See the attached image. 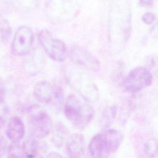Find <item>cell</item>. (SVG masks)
Returning a JSON list of instances; mask_svg holds the SVG:
<instances>
[{"label":"cell","instance_id":"6da1fadb","mask_svg":"<svg viewBox=\"0 0 158 158\" xmlns=\"http://www.w3.org/2000/svg\"><path fill=\"white\" fill-rule=\"evenodd\" d=\"M131 30V13L128 3L118 2L110 12L109 40L114 52L121 51L128 41Z\"/></svg>","mask_w":158,"mask_h":158},{"label":"cell","instance_id":"7a4b0ae2","mask_svg":"<svg viewBox=\"0 0 158 158\" xmlns=\"http://www.w3.org/2000/svg\"><path fill=\"white\" fill-rule=\"evenodd\" d=\"M64 113L75 128L83 129L91 122L94 115V110L89 102L82 98L72 94L66 100Z\"/></svg>","mask_w":158,"mask_h":158},{"label":"cell","instance_id":"3957f363","mask_svg":"<svg viewBox=\"0 0 158 158\" xmlns=\"http://www.w3.org/2000/svg\"><path fill=\"white\" fill-rule=\"evenodd\" d=\"M123 140L122 133L115 129L104 130L95 135L89 144V151L94 157H107L115 152Z\"/></svg>","mask_w":158,"mask_h":158},{"label":"cell","instance_id":"277c9868","mask_svg":"<svg viewBox=\"0 0 158 158\" xmlns=\"http://www.w3.org/2000/svg\"><path fill=\"white\" fill-rule=\"evenodd\" d=\"M70 85L79 93L80 96L89 102H95L99 98V91L94 83L85 73L71 71L68 75Z\"/></svg>","mask_w":158,"mask_h":158},{"label":"cell","instance_id":"5b68a950","mask_svg":"<svg viewBox=\"0 0 158 158\" xmlns=\"http://www.w3.org/2000/svg\"><path fill=\"white\" fill-rule=\"evenodd\" d=\"M38 40L46 53L54 60L65 61L69 56V51L65 44L46 30H41L38 35Z\"/></svg>","mask_w":158,"mask_h":158},{"label":"cell","instance_id":"8992f818","mask_svg":"<svg viewBox=\"0 0 158 158\" xmlns=\"http://www.w3.org/2000/svg\"><path fill=\"white\" fill-rule=\"evenodd\" d=\"M152 81V75L148 69L145 67H137L127 76L123 86L127 91L135 93L147 88Z\"/></svg>","mask_w":158,"mask_h":158},{"label":"cell","instance_id":"52a82bcc","mask_svg":"<svg viewBox=\"0 0 158 158\" xmlns=\"http://www.w3.org/2000/svg\"><path fill=\"white\" fill-rule=\"evenodd\" d=\"M34 40L31 28L28 26L19 27L15 32L12 42V48L18 56H24L29 52Z\"/></svg>","mask_w":158,"mask_h":158},{"label":"cell","instance_id":"ba28073f","mask_svg":"<svg viewBox=\"0 0 158 158\" xmlns=\"http://www.w3.org/2000/svg\"><path fill=\"white\" fill-rule=\"evenodd\" d=\"M31 135L35 138L46 137L52 128V122L50 116L44 111H37L31 116L29 122Z\"/></svg>","mask_w":158,"mask_h":158},{"label":"cell","instance_id":"9c48e42d","mask_svg":"<svg viewBox=\"0 0 158 158\" xmlns=\"http://www.w3.org/2000/svg\"><path fill=\"white\" fill-rule=\"evenodd\" d=\"M70 57L73 63L87 70L98 72L100 69V62L98 58L80 46L75 45L71 48Z\"/></svg>","mask_w":158,"mask_h":158},{"label":"cell","instance_id":"30bf717a","mask_svg":"<svg viewBox=\"0 0 158 158\" xmlns=\"http://www.w3.org/2000/svg\"><path fill=\"white\" fill-rule=\"evenodd\" d=\"M35 98L41 103L48 104L53 99L60 102L62 100L63 94L60 89L55 88L51 83L48 81H38L33 89Z\"/></svg>","mask_w":158,"mask_h":158},{"label":"cell","instance_id":"8fae6325","mask_svg":"<svg viewBox=\"0 0 158 158\" xmlns=\"http://www.w3.org/2000/svg\"><path fill=\"white\" fill-rule=\"evenodd\" d=\"M66 149L70 157H82L85 152V139L81 134L71 135L66 141Z\"/></svg>","mask_w":158,"mask_h":158},{"label":"cell","instance_id":"7c38bea8","mask_svg":"<svg viewBox=\"0 0 158 158\" xmlns=\"http://www.w3.org/2000/svg\"><path fill=\"white\" fill-rule=\"evenodd\" d=\"M25 133V127L22 120L17 117H12L8 122L6 135L11 143H19L22 139Z\"/></svg>","mask_w":158,"mask_h":158},{"label":"cell","instance_id":"4fadbf2b","mask_svg":"<svg viewBox=\"0 0 158 158\" xmlns=\"http://www.w3.org/2000/svg\"><path fill=\"white\" fill-rule=\"evenodd\" d=\"M24 157H34L39 156V152L43 148L41 146L38 142L35 140H26L22 144Z\"/></svg>","mask_w":158,"mask_h":158},{"label":"cell","instance_id":"5bb4252c","mask_svg":"<svg viewBox=\"0 0 158 158\" xmlns=\"http://www.w3.org/2000/svg\"><path fill=\"white\" fill-rule=\"evenodd\" d=\"M115 114H116L115 107L113 106L104 110L101 118V122L104 130H107L108 127H109L110 125L112 124L115 118Z\"/></svg>","mask_w":158,"mask_h":158},{"label":"cell","instance_id":"9a60e30c","mask_svg":"<svg viewBox=\"0 0 158 158\" xmlns=\"http://www.w3.org/2000/svg\"><path fill=\"white\" fill-rule=\"evenodd\" d=\"M7 154L9 157H24L23 150L20 142L11 143L7 149Z\"/></svg>","mask_w":158,"mask_h":158},{"label":"cell","instance_id":"2e32d148","mask_svg":"<svg viewBox=\"0 0 158 158\" xmlns=\"http://www.w3.org/2000/svg\"><path fill=\"white\" fill-rule=\"evenodd\" d=\"M146 152L149 157H155L157 154V142L154 139H151L146 143Z\"/></svg>","mask_w":158,"mask_h":158},{"label":"cell","instance_id":"e0dca14e","mask_svg":"<svg viewBox=\"0 0 158 158\" xmlns=\"http://www.w3.org/2000/svg\"><path fill=\"white\" fill-rule=\"evenodd\" d=\"M156 19V15L151 12H148L142 16V20L147 25L151 24Z\"/></svg>","mask_w":158,"mask_h":158},{"label":"cell","instance_id":"ac0fdd59","mask_svg":"<svg viewBox=\"0 0 158 158\" xmlns=\"http://www.w3.org/2000/svg\"><path fill=\"white\" fill-rule=\"evenodd\" d=\"M7 149L6 141L4 138L0 136V157H2L5 154V152Z\"/></svg>","mask_w":158,"mask_h":158},{"label":"cell","instance_id":"d6986e66","mask_svg":"<svg viewBox=\"0 0 158 158\" xmlns=\"http://www.w3.org/2000/svg\"><path fill=\"white\" fill-rule=\"evenodd\" d=\"M6 86L4 83L3 82L2 80H1L0 79V103L2 102L4 99V97H5V94L6 93Z\"/></svg>","mask_w":158,"mask_h":158},{"label":"cell","instance_id":"ffe728a7","mask_svg":"<svg viewBox=\"0 0 158 158\" xmlns=\"http://www.w3.org/2000/svg\"><path fill=\"white\" fill-rule=\"evenodd\" d=\"M154 0H138L139 5L143 7H149L154 3Z\"/></svg>","mask_w":158,"mask_h":158},{"label":"cell","instance_id":"44dd1931","mask_svg":"<svg viewBox=\"0 0 158 158\" xmlns=\"http://www.w3.org/2000/svg\"><path fill=\"white\" fill-rule=\"evenodd\" d=\"M47 157H62V156H60L57 152H51L47 156Z\"/></svg>","mask_w":158,"mask_h":158},{"label":"cell","instance_id":"7402d4cb","mask_svg":"<svg viewBox=\"0 0 158 158\" xmlns=\"http://www.w3.org/2000/svg\"><path fill=\"white\" fill-rule=\"evenodd\" d=\"M4 123H5V121H4V118L0 116V128L4 125Z\"/></svg>","mask_w":158,"mask_h":158}]
</instances>
